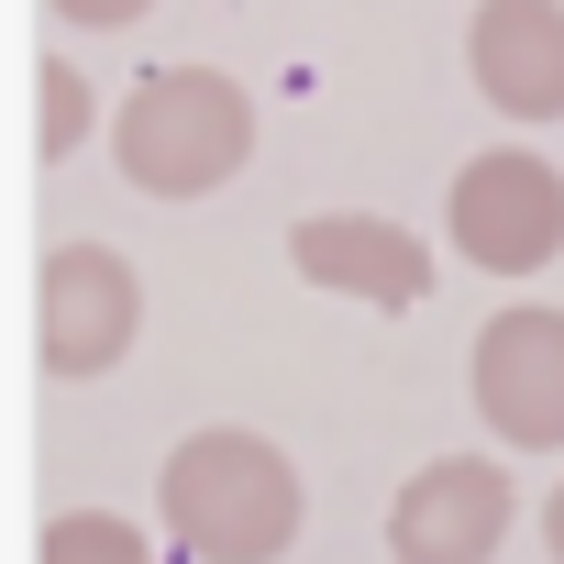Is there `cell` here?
Returning <instances> with one entry per match:
<instances>
[{"label":"cell","instance_id":"obj_1","mask_svg":"<svg viewBox=\"0 0 564 564\" xmlns=\"http://www.w3.org/2000/svg\"><path fill=\"white\" fill-rule=\"evenodd\" d=\"M155 520L177 531L188 564H276L300 542V520H311V487L265 432L210 421L155 465Z\"/></svg>","mask_w":564,"mask_h":564},{"label":"cell","instance_id":"obj_2","mask_svg":"<svg viewBox=\"0 0 564 564\" xmlns=\"http://www.w3.org/2000/svg\"><path fill=\"white\" fill-rule=\"evenodd\" d=\"M254 155V100L221 67H144L111 111V166L144 199H210Z\"/></svg>","mask_w":564,"mask_h":564},{"label":"cell","instance_id":"obj_3","mask_svg":"<svg viewBox=\"0 0 564 564\" xmlns=\"http://www.w3.org/2000/svg\"><path fill=\"white\" fill-rule=\"evenodd\" d=\"M443 232L465 265L487 276H542L564 254V166L531 155V144H487L454 166V199H443Z\"/></svg>","mask_w":564,"mask_h":564},{"label":"cell","instance_id":"obj_4","mask_svg":"<svg viewBox=\"0 0 564 564\" xmlns=\"http://www.w3.org/2000/svg\"><path fill=\"white\" fill-rule=\"evenodd\" d=\"M133 333H144V276L111 243H56L34 276V366L89 388L133 355Z\"/></svg>","mask_w":564,"mask_h":564},{"label":"cell","instance_id":"obj_5","mask_svg":"<svg viewBox=\"0 0 564 564\" xmlns=\"http://www.w3.org/2000/svg\"><path fill=\"white\" fill-rule=\"evenodd\" d=\"M465 388L509 454H564V311H542V300L498 311L465 355Z\"/></svg>","mask_w":564,"mask_h":564},{"label":"cell","instance_id":"obj_6","mask_svg":"<svg viewBox=\"0 0 564 564\" xmlns=\"http://www.w3.org/2000/svg\"><path fill=\"white\" fill-rule=\"evenodd\" d=\"M520 498L487 454H432L399 498H388V564H498Z\"/></svg>","mask_w":564,"mask_h":564},{"label":"cell","instance_id":"obj_7","mask_svg":"<svg viewBox=\"0 0 564 564\" xmlns=\"http://www.w3.org/2000/svg\"><path fill=\"white\" fill-rule=\"evenodd\" d=\"M289 265L333 300H366V311H421L432 300V243L388 210H311L289 221Z\"/></svg>","mask_w":564,"mask_h":564},{"label":"cell","instance_id":"obj_8","mask_svg":"<svg viewBox=\"0 0 564 564\" xmlns=\"http://www.w3.org/2000/svg\"><path fill=\"white\" fill-rule=\"evenodd\" d=\"M465 78L509 122H564V0H476Z\"/></svg>","mask_w":564,"mask_h":564},{"label":"cell","instance_id":"obj_9","mask_svg":"<svg viewBox=\"0 0 564 564\" xmlns=\"http://www.w3.org/2000/svg\"><path fill=\"white\" fill-rule=\"evenodd\" d=\"M34 564H155V542L122 509H56L45 542H34Z\"/></svg>","mask_w":564,"mask_h":564},{"label":"cell","instance_id":"obj_10","mask_svg":"<svg viewBox=\"0 0 564 564\" xmlns=\"http://www.w3.org/2000/svg\"><path fill=\"white\" fill-rule=\"evenodd\" d=\"M89 144V78L67 67V56H45L34 67V155L56 166V155H78Z\"/></svg>","mask_w":564,"mask_h":564},{"label":"cell","instance_id":"obj_11","mask_svg":"<svg viewBox=\"0 0 564 564\" xmlns=\"http://www.w3.org/2000/svg\"><path fill=\"white\" fill-rule=\"evenodd\" d=\"M45 12H56V23H78V34H133L155 0H45Z\"/></svg>","mask_w":564,"mask_h":564},{"label":"cell","instance_id":"obj_12","mask_svg":"<svg viewBox=\"0 0 564 564\" xmlns=\"http://www.w3.org/2000/svg\"><path fill=\"white\" fill-rule=\"evenodd\" d=\"M542 542H553V564H564V487L542 498Z\"/></svg>","mask_w":564,"mask_h":564}]
</instances>
